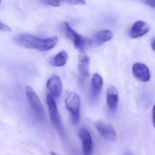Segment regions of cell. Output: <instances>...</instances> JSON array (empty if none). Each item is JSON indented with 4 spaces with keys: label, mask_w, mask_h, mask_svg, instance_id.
<instances>
[{
    "label": "cell",
    "mask_w": 155,
    "mask_h": 155,
    "mask_svg": "<svg viewBox=\"0 0 155 155\" xmlns=\"http://www.w3.org/2000/svg\"><path fill=\"white\" fill-rule=\"evenodd\" d=\"M0 31L6 32H10L11 31L12 29L0 21Z\"/></svg>",
    "instance_id": "cell-17"
},
{
    "label": "cell",
    "mask_w": 155,
    "mask_h": 155,
    "mask_svg": "<svg viewBox=\"0 0 155 155\" xmlns=\"http://www.w3.org/2000/svg\"><path fill=\"white\" fill-rule=\"evenodd\" d=\"M91 97L94 101L98 97L103 86V80L102 77L98 73L93 74L92 77Z\"/></svg>",
    "instance_id": "cell-14"
},
{
    "label": "cell",
    "mask_w": 155,
    "mask_h": 155,
    "mask_svg": "<svg viewBox=\"0 0 155 155\" xmlns=\"http://www.w3.org/2000/svg\"><path fill=\"white\" fill-rule=\"evenodd\" d=\"M96 127L100 134L107 140L111 142L116 141L117 133L113 126L104 122H97Z\"/></svg>",
    "instance_id": "cell-7"
},
{
    "label": "cell",
    "mask_w": 155,
    "mask_h": 155,
    "mask_svg": "<svg viewBox=\"0 0 155 155\" xmlns=\"http://www.w3.org/2000/svg\"><path fill=\"white\" fill-rule=\"evenodd\" d=\"M66 34L74 42L75 48L81 53H83L86 48L91 45V40L83 37L72 28L68 22L64 23Z\"/></svg>",
    "instance_id": "cell-4"
},
{
    "label": "cell",
    "mask_w": 155,
    "mask_h": 155,
    "mask_svg": "<svg viewBox=\"0 0 155 155\" xmlns=\"http://www.w3.org/2000/svg\"><path fill=\"white\" fill-rule=\"evenodd\" d=\"M113 35L112 31L109 30H104L97 32L91 40V44L99 46L107 41L112 39Z\"/></svg>",
    "instance_id": "cell-13"
},
{
    "label": "cell",
    "mask_w": 155,
    "mask_h": 155,
    "mask_svg": "<svg viewBox=\"0 0 155 155\" xmlns=\"http://www.w3.org/2000/svg\"><path fill=\"white\" fill-rule=\"evenodd\" d=\"M151 47L153 50L155 51V38L152 39L151 41Z\"/></svg>",
    "instance_id": "cell-21"
},
{
    "label": "cell",
    "mask_w": 155,
    "mask_h": 155,
    "mask_svg": "<svg viewBox=\"0 0 155 155\" xmlns=\"http://www.w3.org/2000/svg\"><path fill=\"white\" fill-rule=\"evenodd\" d=\"M124 155H133V154L132 153H130V152H127L125 153Z\"/></svg>",
    "instance_id": "cell-22"
},
{
    "label": "cell",
    "mask_w": 155,
    "mask_h": 155,
    "mask_svg": "<svg viewBox=\"0 0 155 155\" xmlns=\"http://www.w3.org/2000/svg\"><path fill=\"white\" fill-rule=\"evenodd\" d=\"M66 108L70 112L72 123L77 125L80 119L81 101L79 96L75 92L69 94L65 101Z\"/></svg>",
    "instance_id": "cell-2"
},
{
    "label": "cell",
    "mask_w": 155,
    "mask_h": 155,
    "mask_svg": "<svg viewBox=\"0 0 155 155\" xmlns=\"http://www.w3.org/2000/svg\"><path fill=\"white\" fill-rule=\"evenodd\" d=\"M46 102L48 107L50 117L52 124L61 135L64 133V128L54 98L50 94L46 97Z\"/></svg>",
    "instance_id": "cell-3"
},
{
    "label": "cell",
    "mask_w": 155,
    "mask_h": 155,
    "mask_svg": "<svg viewBox=\"0 0 155 155\" xmlns=\"http://www.w3.org/2000/svg\"><path fill=\"white\" fill-rule=\"evenodd\" d=\"M78 135L82 143L84 155H92L93 141L88 130L85 128H81L78 130Z\"/></svg>",
    "instance_id": "cell-6"
},
{
    "label": "cell",
    "mask_w": 155,
    "mask_h": 155,
    "mask_svg": "<svg viewBox=\"0 0 155 155\" xmlns=\"http://www.w3.org/2000/svg\"><path fill=\"white\" fill-rule=\"evenodd\" d=\"M43 3L53 7H60L63 4L64 1H43Z\"/></svg>",
    "instance_id": "cell-16"
},
{
    "label": "cell",
    "mask_w": 155,
    "mask_h": 155,
    "mask_svg": "<svg viewBox=\"0 0 155 155\" xmlns=\"http://www.w3.org/2000/svg\"><path fill=\"white\" fill-rule=\"evenodd\" d=\"M26 95L32 110L40 118L44 117L45 110L38 95L30 86L25 88Z\"/></svg>",
    "instance_id": "cell-5"
},
{
    "label": "cell",
    "mask_w": 155,
    "mask_h": 155,
    "mask_svg": "<svg viewBox=\"0 0 155 155\" xmlns=\"http://www.w3.org/2000/svg\"><path fill=\"white\" fill-rule=\"evenodd\" d=\"M1 1H0V4H1Z\"/></svg>",
    "instance_id": "cell-24"
},
{
    "label": "cell",
    "mask_w": 155,
    "mask_h": 155,
    "mask_svg": "<svg viewBox=\"0 0 155 155\" xmlns=\"http://www.w3.org/2000/svg\"><path fill=\"white\" fill-rule=\"evenodd\" d=\"M133 72L135 76L140 80L144 82L148 81L150 78L149 70L145 64L135 63L133 65Z\"/></svg>",
    "instance_id": "cell-12"
},
{
    "label": "cell",
    "mask_w": 155,
    "mask_h": 155,
    "mask_svg": "<svg viewBox=\"0 0 155 155\" xmlns=\"http://www.w3.org/2000/svg\"><path fill=\"white\" fill-rule=\"evenodd\" d=\"M47 88L50 95L54 97H58L61 94L62 83L61 80L58 76H53L47 82Z\"/></svg>",
    "instance_id": "cell-10"
},
{
    "label": "cell",
    "mask_w": 155,
    "mask_h": 155,
    "mask_svg": "<svg viewBox=\"0 0 155 155\" xmlns=\"http://www.w3.org/2000/svg\"><path fill=\"white\" fill-rule=\"evenodd\" d=\"M144 2L147 5H148L151 8H155V1L154 0H153V1H151V0H150V1H145Z\"/></svg>",
    "instance_id": "cell-19"
},
{
    "label": "cell",
    "mask_w": 155,
    "mask_h": 155,
    "mask_svg": "<svg viewBox=\"0 0 155 155\" xmlns=\"http://www.w3.org/2000/svg\"><path fill=\"white\" fill-rule=\"evenodd\" d=\"M150 28L148 24L143 21H136L131 28L130 36L133 38H140L148 33Z\"/></svg>",
    "instance_id": "cell-9"
},
{
    "label": "cell",
    "mask_w": 155,
    "mask_h": 155,
    "mask_svg": "<svg viewBox=\"0 0 155 155\" xmlns=\"http://www.w3.org/2000/svg\"><path fill=\"white\" fill-rule=\"evenodd\" d=\"M106 100L110 110L113 113L116 112L118 103V93L115 87L111 86L107 89L106 92Z\"/></svg>",
    "instance_id": "cell-8"
},
{
    "label": "cell",
    "mask_w": 155,
    "mask_h": 155,
    "mask_svg": "<svg viewBox=\"0 0 155 155\" xmlns=\"http://www.w3.org/2000/svg\"><path fill=\"white\" fill-rule=\"evenodd\" d=\"M51 155H57V154H55L54 152H51Z\"/></svg>",
    "instance_id": "cell-23"
},
{
    "label": "cell",
    "mask_w": 155,
    "mask_h": 155,
    "mask_svg": "<svg viewBox=\"0 0 155 155\" xmlns=\"http://www.w3.org/2000/svg\"><path fill=\"white\" fill-rule=\"evenodd\" d=\"M68 3L69 4H71V5H85L86 4V2L84 1H68L66 2Z\"/></svg>",
    "instance_id": "cell-18"
},
{
    "label": "cell",
    "mask_w": 155,
    "mask_h": 155,
    "mask_svg": "<svg viewBox=\"0 0 155 155\" xmlns=\"http://www.w3.org/2000/svg\"><path fill=\"white\" fill-rule=\"evenodd\" d=\"M90 58L88 56L81 53L78 58V70L82 78H86L89 76V68Z\"/></svg>",
    "instance_id": "cell-11"
},
{
    "label": "cell",
    "mask_w": 155,
    "mask_h": 155,
    "mask_svg": "<svg viewBox=\"0 0 155 155\" xmlns=\"http://www.w3.org/2000/svg\"><path fill=\"white\" fill-rule=\"evenodd\" d=\"M14 41L17 45L27 48L46 51L53 48L58 43L57 37L41 39L28 34H19L14 37Z\"/></svg>",
    "instance_id": "cell-1"
},
{
    "label": "cell",
    "mask_w": 155,
    "mask_h": 155,
    "mask_svg": "<svg viewBox=\"0 0 155 155\" xmlns=\"http://www.w3.org/2000/svg\"><path fill=\"white\" fill-rule=\"evenodd\" d=\"M155 106L153 107V109L152 110V122H153V125L154 127H155Z\"/></svg>",
    "instance_id": "cell-20"
},
{
    "label": "cell",
    "mask_w": 155,
    "mask_h": 155,
    "mask_svg": "<svg viewBox=\"0 0 155 155\" xmlns=\"http://www.w3.org/2000/svg\"><path fill=\"white\" fill-rule=\"evenodd\" d=\"M68 59V55L67 52L61 51L54 57L52 60V63L56 67H63L67 63Z\"/></svg>",
    "instance_id": "cell-15"
}]
</instances>
